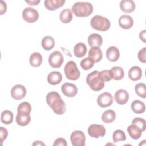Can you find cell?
I'll use <instances>...</instances> for the list:
<instances>
[{
  "label": "cell",
  "instance_id": "ffe728a7",
  "mask_svg": "<svg viewBox=\"0 0 146 146\" xmlns=\"http://www.w3.org/2000/svg\"><path fill=\"white\" fill-rule=\"evenodd\" d=\"M88 57L95 63H98L103 58V52L99 47H91L88 51Z\"/></svg>",
  "mask_w": 146,
  "mask_h": 146
},
{
  "label": "cell",
  "instance_id": "484cf974",
  "mask_svg": "<svg viewBox=\"0 0 146 146\" xmlns=\"http://www.w3.org/2000/svg\"><path fill=\"white\" fill-rule=\"evenodd\" d=\"M87 48L86 44L83 43H78L75 44L74 48V54L76 57H83L87 52Z\"/></svg>",
  "mask_w": 146,
  "mask_h": 146
},
{
  "label": "cell",
  "instance_id": "52a82bcc",
  "mask_svg": "<svg viewBox=\"0 0 146 146\" xmlns=\"http://www.w3.org/2000/svg\"><path fill=\"white\" fill-rule=\"evenodd\" d=\"M48 63L52 68H58L60 67L63 63V54L59 51L52 52L49 55Z\"/></svg>",
  "mask_w": 146,
  "mask_h": 146
},
{
  "label": "cell",
  "instance_id": "3957f363",
  "mask_svg": "<svg viewBox=\"0 0 146 146\" xmlns=\"http://www.w3.org/2000/svg\"><path fill=\"white\" fill-rule=\"evenodd\" d=\"M86 82L90 88L94 91H100L104 86V82L99 76V71L96 70L94 71L87 75Z\"/></svg>",
  "mask_w": 146,
  "mask_h": 146
},
{
  "label": "cell",
  "instance_id": "ab89813d",
  "mask_svg": "<svg viewBox=\"0 0 146 146\" xmlns=\"http://www.w3.org/2000/svg\"><path fill=\"white\" fill-rule=\"evenodd\" d=\"M54 146H59V145H62V146H67V143L66 140L62 138V137H59L56 139L54 144H53Z\"/></svg>",
  "mask_w": 146,
  "mask_h": 146
},
{
  "label": "cell",
  "instance_id": "f35d334b",
  "mask_svg": "<svg viewBox=\"0 0 146 146\" xmlns=\"http://www.w3.org/2000/svg\"><path fill=\"white\" fill-rule=\"evenodd\" d=\"M0 135H1V145L2 144L3 141L7 138L8 135V131L7 130L3 127H0Z\"/></svg>",
  "mask_w": 146,
  "mask_h": 146
},
{
  "label": "cell",
  "instance_id": "9c48e42d",
  "mask_svg": "<svg viewBox=\"0 0 146 146\" xmlns=\"http://www.w3.org/2000/svg\"><path fill=\"white\" fill-rule=\"evenodd\" d=\"M70 140L74 146H84L86 136L84 133L79 130H76L72 132L70 136Z\"/></svg>",
  "mask_w": 146,
  "mask_h": 146
},
{
  "label": "cell",
  "instance_id": "d6986e66",
  "mask_svg": "<svg viewBox=\"0 0 146 146\" xmlns=\"http://www.w3.org/2000/svg\"><path fill=\"white\" fill-rule=\"evenodd\" d=\"M31 117L30 113L17 112L15 121L18 125L20 126H26L30 123Z\"/></svg>",
  "mask_w": 146,
  "mask_h": 146
},
{
  "label": "cell",
  "instance_id": "ee69618b",
  "mask_svg": "<svg viewBox=\"0 0 146 146\" xmlns=\"http://www.w3.org/2000/svg\"><path fill=\"white\" fill-rule=\"evenodd\" d=\"M33 145H44V144L43 143H42L41 141H35L34 143H33Z\"/></svg>",
  "mask_w": 146,
  "mask_h": 146
},
{
  "label": "cell",
  "instance_id": "8fae6325",
  "mask_svg": "<svg viewBox=\"0 0 146 146\" xmlns=\"http://www.w3.org/2000/svg\"><path fill=\"white\" fill-rule=\"evenodd\" d=\"M11 96L15 100H21L25 98L26 94V89L22 84H16L11 90Z\"/></svg>",
  "mask_w": 146,
  "mask_h": 146
},
{
  "label": "cell",
  "instance_id": "7a4b0ae2",
  "mask_svg": "<svg viewBox=\"0 0 146 146\" xmlns=\"http://www.w3.org/2000/svg\"><path fill=\"white\" fill-rule=\"evenodd\" d=\"M72 11L78 17H87L93 12V6L88 2H77L72 6Z\"/></svg>",
  "mask_w": 146,
  "mask_h": 146
},
{
  "label": "cell",
  "instance_id": "30bf717a",
  "mask_svg": "<svg viewBox=\"0 0 146 146\" xmlns=\"http://www.w3.org/2000/svg\"><path fill=\"white\" fill-rule=\"evenodd\" d=\"M97 103L102 108L109 107L111 106L113 103V97L110 92H103L98 96Z\"/></svg>",
  "mask_w": 146,
  "mask_h": 146
},
{
  "label": "cell",
  "instance_id": "7bdbcfd3",
  "mask_svg": "<svg viewBox=\"0 0 146 146\" xmlns=\"http://www.w3.org/2000/svg\"><path fill=\"white\" fill-rule=\"evenodd\" d=\"M40 0H30V1H27L26 0L25 1V2L28 3L29 5H31V6H35V5H38L39 3H40Z\"/></svg>",
  "mask_w": 146,
  "mask_h": 146
},
{
  "label": "cell",
  "instance_id": "cb8c5ba5",
  "mask_svg": "<svg viewBox=\"0 0 146 146\" xmlns=\"http://www.w3.org/2000/svg\"><path fill=\"white\" fill-rule=\"evenodd\" d=\"M131 107L132 111L137 114L143 113L145 110V104L139 100H135L133 101L131 103Z\"/></svg>",
  "mask_w": 146,
  "mask_h": 146
},
{
  "label": "cell",
  "instance_id": "4316f807",
  "mask_svg": "<svg viewBox=\"0 0 146 146\" xmlns=\"http://www.w3.org/2000/svg\"><path fill=\"white\" fill-rule=\"evenodd\" d=\"M116 119V113L114 111L108 110L104 111L102 115V120L107 124L112 123Z\"/></svg>",
  "mask_w": 146,
  "mask_h": 146
},
{
  "label": "cell",
  "instance_id": "603a6c76",
  "mask_svg": "<svg viewBox=\"0 0 146 146\" xmlns=\"http://www.w3.org/2000/svg\"><path fill=\"white\" fill-rule=\"evenodd\" d=\"M127 132L130 137L134 140L139 139L141 137L143 132L140 128L134 124H131L128 127Z\"/></svg>",
  "mask_w": 146,
  "mask_h": 146
},
{
  "label": "cell",
  "instance_id": "d6a6232c",
  "mask_svg": "<svg viewBox=\"0 0 146 146\" xmlns=\"http://www.w3.org/2000/svg\"><path fill=\"white\" fill-rule=\"evenodd\" d=\"M112 139L114 143H117L120 141H125L126 140V135L122 130L117 129L113 133Z\"/></svg>",
  "mask_w": 146,
  "mask_h": 146
},
{
  "label": "cell",
  "instance_id": "ba28073f",
  "mask_svg": "<svg viewBox=\"0 0 146 146\" xmlns=\"http://www.w3.org/2000/svg\"><path fill=\"white\" fill-rule=\"evenodd\" d=\"M87 132L91 137L96 139L103 137L106 134L105 128L102 124L90 125L88 128Z\"/></svg>",
  "mask_w": 146,
  "mask_h": 146
},
{
  "label": "cell",
  "instance_id": "f546056e",
  "mask_svg": "<svg viewBox=\"0 0 146 146\" xmlns=\"http://www.w3.org/2000/svg\"><path fill=\"white\" fill-rule=\"evenodd\" d=\"M112 74V79L115 80H120L124 78V71L122 67L119 66L113 67L111 70Z\"/></svg>",
  "mask_w": 146,
  "mask_h": 146
},
{
  "label": "cell",
  "instance_id": "8992f818",
  "mask_svg": "<svg viewBox=\"0 0 146 146\" xmlns=\"http://www.w3.org/2000/svg\"><path fill=\"white\" fill-rule=\"evenodd\" d=\"M22 18L27 23H33L38 21L39 15L38 11L34 8L26 7L22 11Z\"/></svg>",
  "mask_w": 146,
  "mask_h": 146
},
{
  "label": "cell",
  "instance_id": "2e32d148",
  "mask_svg": "<svg viewBox=\"0 0 146 146\" xmlns=\"http://www.w3.org/2000/svg\"><path fill=\"white\" fill-rule=\"evenodd\" d=\"M106 56L108 60L111 62H116L120 58V51L116 47L111 46L107 50Z\"/></svg>",
  "mask_w": 146,
  "mask_h": 146
},
{
  "label": "cell",
  "instance_id": "6da1fadb",
  "mask_svg": "<svg viewBox=\"0 0 146 146\" xmlns=\"http://www.w3.org/2000/svg\"><path fill=\"white\" fill-rule=\"evenodd\" d=\"M46 102L55 113L62 115L66 112V103L58 92L56 91L48 92L46 96Z\"/></svg>",
  "mask_w": 146,
  "mask_h": 146
},
{
  "label": "cell",
  "instance_id": "60d3db41",
  "mask_svg": "<svg viewBox=\"0 0 146 146\" xmlns=\"http://www.w3.org/2000/svg\"><path fill=\"white\" fill-rule=\"evenodd\" d=\"M0 11H1V15L3 14L4 13H6L7 10V5L5 2L3 1H1V3H0Z\"/></svg>",
  "mask_w": 146,
  "mask_h": 146
},
{
  "label": "cell",
  "instance_id": "7402d4cb",
  "mask_svg": "<svg viewBox=\"0 0 146 146\" xmlns=\"http://www.w3.org/2000/svg\"><path fill=\"white\" fill-rule=\"evenodd\" d=\"M62 80V75L58 71H52L47 76V82L51 85H57Z\"/></svg>",
  "mask_w": 146,
  "mask_h": 146
},
{
  "label": "cell",
  "instance_id": "4fadbf2b",
  "mask_svg": "<svg viewBox=\"0 0 146 146\" xmlns=\"http://www.w3.org/2000/svg\"><path fill=\"white\" fill-rule=\"evenodd\" d=\"M115 100L120 105H123L127 103L129 99V94L128 92L123 89L117 90L115 94Z\"/></svg>",
  "mask_w": 146,
  "mask_h": 146
},
{
  "label": "cell",
  "instance_id": "7c38bea8",
  "mask_svg": "<svg viewBox=\"0 0 146 146\" xmlns=\"http://www.w3.org/2000/svg\"><path fill=\"white\" fill-rule=\"evenodd\" d=\"M62 93L67 97H74L78 92V88L74 84L65 83L61 87Z\"/></svg>",
  "mask_w": 146,
  "mask_h": 146
},
{
  "label": "cell",
  "instance_id": "836d02e7",
  "mask_svg": "<svg viewBox=\"0 0 146 146\" xmlns=\"http://www.w3.org/2000/svg\"><path fill=\"white\" fill-rule=\"evenodd\" d=\"M94 61L89 57H86L80 62V66L84 70H88L92 68L94 65Z\"/></svg>",
  "mask_w": 146,
  "mask_h": 146
},
{
  "label": "cell",
  "instance_id": "4dcf8cb0",
  "mask_svg": "<svg viewBox=\"0 0 146 146\" xmlns=\"http://www.w3.org/2000/svg\"><path fill=\"white\" fill-rule=\"evenodd\" d=\"M1 121L2 123L8 125L13 121V113L9 110L3 111L1 115Z\"/></svg>",
  "mask_w": 146,
  "mask_h": 146
},
{
  "label": "cell",
  "instance_id": "1f68e13d",
  "mask_svg": "<svg viewBox=\"0 0 146 146\" xmlns=\"http://www.w3.org/2000/svg\"><path fill=\"white\" fill-rule=\"evenodd\" d=\"M136 94L140 98H145L146 96V86L143 83L136 84L135 87Z\"/></svg>",
  "mask_w": 146,
  "mask_h": 146
},
{
  "label": "cell",
  "instance_id": "e0dca14e",
  "mask_svg": "<svg viewBox=\"0 0 146 146\" xmlns=\"http://www.w3.org/2000/svg\"><path fill=\"white\" fill-rule=\"evenodd\" d=\"M45 7L51 11H54L63 6L65 0H46L44 1Z\"/></svg>",
  "mask_w": 146,
  "mask_h": 146
},
{
  "label": "cell",
  "instance_id": "44dd1931",
  "mask_svg": "<svg viewBox=\"0 0 146 146\" xmlns=\"http://www.w3.org/2000/svg\"><path fill=\"white\" fill-rule=\"evenodd\" d=\"M142 76V70L139 66H134L128 71V77L133 81H137L141 79Z\"/></svg>",
  "mask_w": 146,
  "mask_h": 146
},
{
  "label": "cell",
  "instance_id": "d4e9b609",
  "mask_svg": "<svg viewBox=\"0 0 146 146\" xmlns=\"http://www.w3.org/2000/svg\"><path fill=\"white\" fill-rule=\"evenodd\" d=\"M43 61V58L42 55L37 52H33L31 54L29 59V63L30 65L34 67H39Z\"/></svg>",
  "mask_w": 146,
  "mask_h": 146
},
{
  "label": "cell",
  "instance_id": "e575fe53",
  "mask_svg": "<svg viewBox=\"0 0 146 146\" xmlns=\"http://www.w3.org/2000/svg\"><path fill=\"white\" fill-rule=\"evenodd\" d=\"M31 107L30 104L27 102H22L19 104L17 108V112L30 113Z\"/></svg>",
  "mask_w": 146,
  "mask_h": 146
},
{
  "label": "cell",
  "instance_id": "ac0fdd59",
  "mask_svg": "<svg viewBox=\"0 0 146 146\" xmlns=\"http://www.w3.org/2000/svg\"><path fill=\"white\" fill-rule=\"evenodd\" d=\"M120 7L123 12L125 13H130L135 10L136 5L133 1L122 0L120 3Z\"/></svg>",
  "mask_w": 146,
  "mask_h": 146
},
{
  "label": "cell",
  "instance_id": "277c9868",
  "mask_svg": "<svg viewBox=\"0 0 146 146\" xmlns=\"http://www.w3.org/2000/svg\"><path fill=\"white\" fill-rule=\"evenodd\" d=\"M91 27L100 31H106L111 27L110 21L106 17L99 15L94 16L90 21Z\"/></svg>",
  "mask_w": 146,
  "mask_h": 146
},
{
  "label": "cell",
  "instance_id": "83f0119b",
  "mask_svg": "<svg viewBox=\"0 0 146 146\" xmlns=\"http://www.w3.org/2000/svg\"><path fill=\"white\" fill-rule=\"evenodd\" d=\"M55 44L54 38L50 36H46L42 40V46L46 51H50L54 47Z\"/></svg>",
  "mask_w": 146,
  "mask_h": 146
},
{
  "label": "cell",
  "instance_id": "74e56055",
  "mask_svg": "<svg viewBox=\"0 0 146 146\" xmlns=\"http://www.w3.org/2000/svg\"><path fill=\"white\" fill-rule=\"evenodd\" d=\"M138 59L139 60L143 63L146 62V47L143 48L138 52Z\"/></svg>",
  "mask_w": 146,
  "mask_h": 146
},
{
  "label": "cell",
  "instance_id": "8d00e7d4",
  "mask_svg": "<svg viewBox=\"0 0 146 146\" xmlns=\"http://www.w3.org/2000/svg\"><path fill=\"white\" fill-rule=\"evenodd\" d=\"M132 124L136 125L137 127L140 128L143 132L145 131L146 128V123L144 119L140 117H135L132 121Z\"/></svg>",
  "mask_w": 146,
  "mask_h": 146
},
{
  "label": "cell",
  "instance_id": "5bb4252c",
  "mask_svg": "<svg viewBox=\"0 0 146 146\" xmlns=\"http://www.w3.org/2000/svg\"><path fill=\"white\" fill-rule=\"evenodd\" d=\"M87 42L91 47H100L103 43V38L100 35L94 33L89 35Z\"/></svg>",
  "mask_w": 146,
  "mask_h": 146
},
{
  "label": "cell",
  "instance_id": "5b68a950",
  "mask_svg": "<svg viewBox=\"0 0 146 146\" xmlns=\"http://www.w3.org/2000/svg\"><path fill=\"white\" fill-rule=\"evenodd\" d=\"M64 71L65 75L68 79L76 80L80 77V71L77 67L76 63L72 60H70L66 63Z\"/></svg>",
  "mask_w": 146,
  "mask_h": 146
},
{
  "label": "cell",
  "instance_id": "b9f144b4",
  "mask_svg": "<svg viewBox=\"0 0 146 146\" xmlns=\"http://www.w3.org/2000/svg\"><path fill=\"white\" fill-rule=\"evenodd\" d=\"M145 34H146V30H144L141 31L139 34V38L141 41H143L144 43H146V39H145Z\"/></svg>",
  "mask_w": 146,
  "mask_h": 146
},
{
  "label": "cell",
  "instance_id": "9a60e30c",
  "mask_svg": "<svg viewBox=\"0 0 146 146\" xmlns=\"http://www.w3.org/2000/svg\"><path fill=\"white\" fill-rule=\"evenodd\" d=\"M119 25L122 29L126 30L129 29L133 25V20L130 15L124 14L120 17Z\"/></svg>",
  "mask_w": 146,
  "mask_h": 146
},
{
  "label": "cell",
  "instance_id": "d590c367",
  "mask_svg": "<svg viewBox=\"0 0 146 146\" xmlns=\"http://www.w3.org/2000/svg\"><path fill=\"white\" fill-rule=\"evenodd\" d=\"M99 76L100 79L104 82H109L112 79V74L111 70H105L99 72Z\"/></svg>",
  "mask_w": 146,
  "mask_h": 146
},
{
  "label": "cell",
  "instance_id": "f1b7e54d",
  "mask_svg": "<svg viewBox=\"0 0 146 146\" xmlns=\"http://www.w3.org/2000/svg\"><path fill=\"white\" fill-rule=\"evenodd\" d=\"M59 18L61 22L64 23H70L72 19V13L71 10L69 9L63 10L60 13Z\"/></svg>",
  "mask_w": 146,
  "mask_h": 146
}]
</instances>
